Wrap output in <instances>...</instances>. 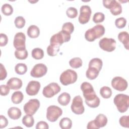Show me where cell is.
<instances>
[{
	"label": "cell",
	"instance_id": "603a6c76",
	"mask_svg": "<svg viewBox=\"0 0 129 129\" xmlns=\"http://www.w3.org/2000/svg\"><path fill=\"white\" fill-rule=\"evenodd\" d=\"M71 100V96L67 92H63L57 98L58 102L62 106L67 105Z\"/></svg>",
	"mask_w": 129,
	"mask_h": 129
},
{
	"label": "cell",
	"instance_id": "7bdbcfd3",
	"mask_svg": "<svg viewBox=\"0 0 129 129\" xmlns=\"http://www.w3.org/2000/svg\"><path fill=\"white\" fill-rule=\"evenodd\" d=\"M0 88H1L0 94L2 96H6L10 92V88L7 85H1L0 86Z\"/></svg>",
	"mask_w": 129,
	"mask_h": 129
},
{
	"label": "cell",
	"instance_id": "7a4b0ae2",
	"mask_svg": "<svg viewBox=\"0 0 129 129\" xmlns=\"http://www.w3.org/2000/svg\"><path fill=\"white\" fill-rule=\"evenodd\" d=\"M113 102L118 111L123 113L127 111L129 107V96L124 94H118L115 95Z\"/></svg>",
	"mask_w": 129,
	"mask_h": 129
},
{
	"label": "cell",
	"instance_id": "8fae6325",
	"mask_svg": "<svg viewBox=\"0 0 129 129\" xmlns=\"http://www.w3.org/2000/svg\"><path fill=\"white\" fill-rule=\"evenodd\" d=\"M92 13L91 9L88 5H83L81 7L80 10V15L78 17V20L80 24H85L90 20Z\"/></svg>",
	"mask_w": 129,
	"mask_h": 129
},
{
	"label": "cell",
	"instance_id": "74e56055",
	"mask_svg": "<svg viewBox=\"0 0 129 129\" xmlns=\"http://www.w3.org/2000/svg\"><path fill=\"white\" fill-rule=\"evenodd\" d=\"M62 30H63L71 34L74 31V26L71 22L64 23L62 26Z\"/></svg>",
	"mask_w": 129,
	"mask_h": 129
},
{
	"label": "cell",
	"instance_id": "7dc6e473",
	"mask_svg": "<svg viewBox=\"0 0 129 129\" xmlns=\"http://www.w3.org/2000/svg\"><path fill=\"white\" fill-rule=\"evenodd\" d=\"M87 128L88 129H98L96 125H95L94 120H91L88 123Z\"/></svg>",
	"mask_w": 129,
	"mask_h": 129
},
{
	"label": "cell",
	"instance_id": "277c9868",
	"mask_svg": "<svg viewBox=\"0 0 129 129\" xmlns=\"http://www.w3.org/2000/svg\"><path fill=\"white\" fill-rule=\"evenodd\" d=\"M77 78V74L75 71L68 69L61 74L59 77V81L63 85L67 86L75 83Z\"/></svg>",
	"mask_w": 129,
	"mask_h": 129
},
{
	"label": "cell",
	"instance_id": "ee69618b",
	"mask_svg": "<svg viewBox=\"0 0 129 129\" xmlns=\"http://www.w3.org/2000/svg\"><path fill=\"white\" fill-rule=\"evenodd\" d=\"M1 69H0V80L2 81L5 80L7 76V71L4 66V65L1 63Z\"/></svg>",
	"mask_w": 129,
	"mask_h": 129
},
{
	"label": "cell",
	"instance_id": "5bb4252c",
	"mask_svg": "<svg viewBox=\"0 0 129 129\" xmlns=\"http://www.w3.org/2000/svg\"><path fill=\"white\" fill-rule=\"evenodd\" d=\"M47 72V68L43 63L35 64L30 72V75L34 78H41L44 76Z\"/></svg>",
	"mask_w": 129,
	"mask_h": 129
},
{
	"label": "cell",
	"instance_id": "bcb514c9",
	"mask_svg": "<svg viewBox=\"0 0 129 129\" xmlns=\"http://www.w3.org/2000/svg\"><path fill=\"white\" fill-rule=\"evenodd\" d=\"M0 118H1V121H0V127L1 128H3L4 127H6L7 125L8 124V120L7 119V118L3 115H0Z\"/></svg>",
	"mask_w": 129,
	"mask_h": 129
},
{
	"label": "cell",
	"instance_id": "836d02e7",
	"mask_svg": "<svg viewBox=\"0 0 129 129\" xmlns=\"http://www.w3.org/2000/svg\"><path fill=\"white\" fill-rule=\"evenodd\" d=\"M59 51V46L50 44L47 47V53L50 56H55Z\"/></svg>",
	"mask_w": 129,
	"mask_h": 129
},
{
	"label": "cell",
	"instance_id": "1f68e13d",
	"mask_svg": "<svg viewBox=\"0 0 129 129\" xmlns=\"http://www.w3.org/2000/svg\"><path fill=\"white\" fill-rule=\"evenodd\" d=\"M15 72L19 75H24L27 71V67L23 63H18L15 67Z\"/></svg>",
	"mask_w": 129,
	"mask_h": 129
},
{
	"label": "cell",
	"instance_id": "f6af8a7d",
	"mask_svg": "<svg viewBox=\"0 0 129 129\" xmlns=\"http://www.w3.org/2000/svg\"><path fill=\"white\" fill-rule=\"evenodd\" d=\"M36 128L37 129H48L49 128V126L47 122L44 121H40L37 122L36 125L35 126Z\"/></svg>",
	"mask_w": 129,
	"mask_h": 129
},
{
	"label": "cell",
	"instance_id": "484cf974",
	"mask_svg": "<svg viewBox=\"0 0 129 129\" xmlns=\"http://www.w3.org/2000/svg\"><path fill=\"white\" fill-rule=\"evenodd\" d=\"M99 73V71L96 69L92 67H89L86 71V77L90 80H94L98 77Z\"/></svg>",
	"mask_w": 129,
	"mask_h": 129
},
{
	"label": "cell",
	"instance_id": "8d00e7d4",
	"mask_svg": "<svg viewBox=\"0 0 129 129\" xmlns=\"http://www.w3.org/2000/svg\"><path fill=\"white\" fill-rule=\"evenodd\" d=\"M25 23L26 21L25 19L22 16L17 17L14 21L15 26L18 29H21L24 27L25 25Z\"/></svg>",
	"mask_w": 129,
	"mask_h": 129
},
{
	"label": "cell",
	"instance_id": "ffe728a7",
	"mask_svg": "<svg viewBox=\"0 0 129 129\" xmlns=\"http://www.w3.org/2000/svg\"><path fill=\"white\" fill-rule=\"evenodd\" d=\"M107 117L102 113L97 115L94 120L95 124L98 129L100 127L105 126L107 123Z\"/></svg>",
	"mask_w": 129,
	"mask_h": 129
},
{
	"label": "cell",
	"instance_id": "44dd1931",
	"mask_svg": "<svg viewBox=\"0 0 129 129\" xmlns=\"http://www.w3.org/2000/svg\"><path fill=\"white\" fill-rule=\"evenodd\" d=\"M118 39L120 42H122L124 47L127 50L128 49L129 34L126 31H122L118 34Z\"/></svg>",
	"mask_w": 129,
	"mask_h": 129
},
{
	"label": "cell",
	"instance_id": "8992f818",
	"mask_svg": "<svg viewBox=\"0 0 129 129\" xmlns=\"http://www.w3.org/2000/svg\"><path fill=\"white\" fill-rule=\"evenodd\" d=\"M103 5L106 9H109L111 13L114 16L118 15L122 12L121 4L115 0H103Z\"/></svg>",
	"mask_w": 129,
	"mask_h": 129
},
{
	"label": "cell",
	"instance_id": "7c38bea8",
	"mask_svg": "<svg viewBox=\"0 0 129 129\" xmlns=\"http://www.w3.org/2000/svg\"><path fill=\"white\" fill-rule=\"evenodd\" d=\"M111 84L113 89L119 91L125 90L128 85L126 80L119 76L114 77L111 80Z\"/></svg>",
	"mask_w": 129,
	"mask_h": 129
},
{
	"label": "cell",
	"instance_id": "5b68a950",
	"mask_svg": "<svg viewBox=\"0 0 129 129\" xmlns=\"http://www.w3.org/2000/svg\"><path fill=\"white\" fill-rule=\"evenodd\" d=\"M62 114V109L58 106L50 105L47 108L46 118L50 122H55Z\"/></svg>",
	"mask_w": 129,
	"mask_h": 129
},
{
	"label": "cell",
	"instance_id": "ab89813d",
	"mask_svg": "<svg viewBox=\"0 0 129 129\" xmlns=\"http://www.w3.org/2000/svg\"><path fill=\"white\" fill-rule=\"evenodd\" d=\"M126 24V20L124 17H120L115 21V25L117 28L121 29L124 28Z\"/></svg>",
	"mask_w": 129,
	"mask_h": 129
},
{
	"label": "cell",
	"instance_id": "d6a6232c",
	"mask_svg": "<svg viewBox=\"0 0 129 129\" xmlns=\"http://www.w3.org/2000/svg\"><path fill=\"white\" fill-rule=\"evenodd\" d=\"M15 57L18 59L21 60L25 59L28 55L27 50L25 49L23 50H16L14 52Z\"/></svg>",
	"mask_w": 129,
	"mask_h": 129
},
{
	"label": "cell",
	"instance_id": "d6986e66",
	"mask_svg": "<svg viewBox=\"0 0 129 129\" xmlns=\"http://www.w3.org/2000/svg\"><path fill=\"white\" fill-rule=\"evenodd\" d=\"M9 117L14 120L18 119L20 118L22 115V112L21 110L16 107H10L7 112Z\"/></svg>",
	"mask_w": 129,
	"mask_h": 129
},
{
	"label": "cell",
	"instance_id": "ba28073f",
	"mask_svg": "<svg viewBox=\"0 0 129 129\" xmlns=\"http://www.w3.org/2000/svg\"><path fill=\"white\" fill-rule=\"evenodd\" d=\"M40 107V102L37 99H30L23 106V109L26 114L34 115Z\"/></svg>",
	"mask_w": 129,
	"mask_h": 129
},
{
	"label": "cell",
	"instance_id": "2e32d148",
	"mask_svg": "<svg viewBox=\"0 0 129 129\" xmlns=\"http://www.w3.org/2000/svg\"><path fill=\"white\" fill-rule=\"evenodd\" d=\"M81 89L83 92L84 98L96 94L92 85L87 82H84L82 83L81 85Z\"/></svg>",
	"mask_w": 129,
	"mask_h": 129
},
{
	"label": "cell",
	"instance_id": "e0dca14e",
	"mask_svg": "<svg viewBox=\"0 0 129 129\" xmlns=\"http://www.w3.org/2000/svg\"><path fill=\"white\" fill-rule=\"evenodd\" d=\"M23 85L22 80L16 77H13L10 78L7 83V85L9 86L10 89L12 90H18L20 89Z\"/></svg>",
	"mask_w": 129,
	"mask_h": 129
},
{
	"label": "cell",
	"instance_id": "83f0119b",
	"mask_svg": "<svg viewBox=\"0 0 129 129\" xmlns=\"http://www.w3.org/2000/svg\"><path fill=\"white\" fill-rule=\"evenodd\" d=\"M22 123L27 127L33 126L34 124V119L33 117L29 114H26L22 118Z\"/></svg>",
	"mask_w": 129,
	"mask_h": 129
},
{
	"label": "cell",
	"instance_id": "4fadbf2b",
	"mask_svg": "<svg viewBox=\"0 0 129 129\" xmlns=\"http://www.w3.org/2000/svg\"><path fill=\"white\" fill-rule=\"evenodd\" d=\"M26 36L23 32H18L14 36L13 45L16 50L26 49Z\"/></svg>",
	"mask_w": 129,
	"mask_h": 129
},
{
	"label": "cell",
	"instance_id": "3957f363",
	"mask_svg": "<svg viewBox=\"0 0 129 129\" xmlns=\"http://www.w3.org/2000/svg\"><path fill=\"white\" fill-rule=\"evenodd\" d=\"M71 37L70 34L61 30L51 37L50 39V44L60 47L64 42L69 41Z\"/></svg>",
	"mask_w": 129,
	"mask_h": 129
},
{
	"label": "cell",
	"instance_id": "4dcf8cb0",
	"mask_svg": "<svg viewBox=\"0 0 129 129\" xmlns=\"http://www.w3.org/2000/svg\"><path fill=\"white\" fill-rule=\"evenodd\" d=\"M83 61L81 58L76 57L72 58L69 61L70 66L74 69H78L82 66Z\"/></svg>",
	"mask_w": 129,
	"mask_h": 129
},
{
	"label": "cell",
	"instance_id": "52a82bcc",
	"mask_svg": "<svg viewBox=\"0 0 129 129\" xmlns=\"http://www.w3.org/2000/svg\"><path fill=\"white\" fill-rule=\"evenodd\" d=\"M60 90V87L57 83L52 82L43 88L42 94L46 98H51L59 93Z\"/></svg>",
	"mask_w": 129,
	"mask_h": 129
},
{
	"label": "cell",
	"instance_id": "9c48e42d",
	"mask_svg": "<svg viewBox=\"0 0 129 129\" xmlns=\"http://www.w3.org/2000/svg\"><path fill=\"white\" fill-rule=\"evenodd\" d=\"M71 108L73 113L76 114H82L85 111L82 98L80 95L76 96L73 99Z\"/></svg>",
	"mask_w": 129,
	"mask_h": 129
},
{
	"label": "cell",
	"instance_id": "60d3db41",
	"mask_svg": "<svg viewBox=\"0 0 129 129\" xmlns=\"http://www.w3.org/2000/svg\"><path fill=\"white\" fill-rule=\"evenodd\" d=\"M119 122L121 126L124 127H129V116L123 115L120 117Z\"/></svg>",
	"mask_w": 129,
	"mask_h": 129
},
{
	"label": "cell",
	"instance_id": "f35d334b",
	"mask_svg": "<svg viewBox=\"0 0 129 129\" xmlns=\"http://www.w3.org/2000/svg\"><path fill=\"white\" fill-rule=\"evenodd\" d=\"M66 14L70 18H75L78 16V11L75 7H69L66 11Z\"/></svg>",
	"mask_w": 129,
	"mask_h": 129
},
{
	"label": "cell",
	"instance_id": "d4e9b609",
	"mask_svg": "<svg viewBox=\"0 0 129 129\" xmlns=\"http://www.w3.org/2000/svg\"><path fill=\"white\" fill-rule=\"evenodd\" d=\"M24 98V95L21 91H15L14 92L11 96V100L14 104L20 103Z\"/></svg>",
	"mask_w": 129,
	"mask_h": 129
},
{
	"label": "cell",
	"instance_id": "f546056e",
	"mask_svg": "<svg viewBox=\"0 0 129 129\" xmlns=\"http://www.w3.org/2000/svg\"><path fill=\"white\" fill-rule=\"evenodd\" d=\"M100 94L103 98L108 99L112 95V90L109 87L103 86L100 89Z\"/></svg>",
	"mask_w": 129,
	"mask_h": 129
},
{
	"label": "cell",
	"instance_id": "d590c367",
	"mask_svg": "<svg viewBox=\"0 0 129 129\" xmlns=\"http://www.w3.org/2000/svg\"><path fill=\"white\" fill-rule=\"evenodd\" d=\"M105 19V15L101 12H97L95 13L93 17V21L95 23H99L104 21Z\"/></svg>",
	"mask_w": 129,
	"mask_h": 129
},
{
	"label": "cell",
	"instance_id": "7402d4cb",
	"mask_svg": "<svg viewBox=\"0 0 129 129\" xmlns=\"http://www.w3.org/2000/svg\"><path fill=\"white\" fill-rule=\"evenodd\" d=\"M27 33L30 38H35L39 36L40 34V30L37 26L32 25L28 28Z\"/></svg>",
	"mask_w": 129,
	"mask_h": 129
},
{
	"label": "cell",
	"instance_id": "cb8c5ba5",
	"mask_svg": "<svg viewBox=\"0 0 129 129\" xmlns=\"http://www.w3.org/2000/svg\"><path fill=\"white\" fill-rule=\"evenodd\" d=\"M102 61L101 59L99 58H93L91 59L89 62V67L95 68L99 72L102 69Z\"/></svg>",
	"mask_w": 129,
	"mask_h": 129
},
{
	"label": "cell",
	"instance_id": "b9f144b4",
	"mask_svg": "<svg viewBox=\"0 0 129 129\" xmlns=\"http://www.w3.org/2000/svg\"><path fill=\"white\" fill-rule=\"evenodd\" d=\"M8 42V38L6 34L4 33L0 34V46H6Z\"/></svg>",
	"mask_w": 129,
	"mask_h": 129
},
{
	"label": "cell",
	"instance_id": "30bf717a",
	"mask_svg": "<svg viewBox=\"0 0 129 129\" xmlns=\"http://www.w3.org/2000/svg\"><path fill=\"white\" fill-rule=\"evenodd\" d=\"M116 42L114 39L111 38L104 37L100 40L99 41V45L101 49L107 51L111 52L116 48Z\"/></svg>",
	"mask_w": 129,
	"mask_h": 129
},
{
	"label": "cell",
	"instance_id": "9a60e30c",
	"mask_svg": "<svg viewBox=\"0 0 129 129\" xmlns=\"http://www.w3.org/2000/svg\"><path fill=\"white\" fill-rule=\"evenodd\" d=\"M41 85L40 83L36 81H30L26 88V92L29 96H34L38 93Z\"/></svg>",
	"mask_w": 129,
	"mask_h": 129
},
{
	"label": "cell",
	"instance_id": "f1b7e54d",
	"mask_svg": "<svg viewBox=\"0 0 129 129\" xmlns=\"http://www.w3.org/2000/svg\"><path fill=\"white\" fill-rule=\"evenodd\" d=\"M31 55L35 59H41L44 56V51L41 48L36 47L32 50Z\"/></svg>",
	"mask_w": 129,
	"mask_h": 129
},
{
	"label": "cell",
	"instance_id": "6da1fadb",
	"mask_svg": "<svg viewBox=\"0 0 129 129\" xmlns=\"http://www.w3.org/2000/svg\"><path fill=\"white\" fill-rule=\"evenodd\" d=\"M105 31V28L103 25L97 24L86 31L85 38L88 41L92 42L96 39L99 38L102 36L104 34Z\"/></svg>",
	"mask_w": 129,
	"mask_h": 129
},
{
	"label": "cell",
	"instance_id": "4316f807",
	"mask_svg": "<svg viewBox=\"0 0 129 129\" xmlns=\"http://www.w3.org/2000/svg\"><path fill=\"white\" fill-rule=\"evenodd\" d=\"M59 125L62 129H70L72 127V121L68 117H63L59 121Z\"/></svg>",
	"mask_w": 129,
	"mask_h": 129
},
{
	"label": "cell",
	"instance_id": "e575fe53",
	"mask_svg": "<svg viewBox=\"0 0 129 129\" xmlns=\"http://www.w3.org/2000/svg\"><path fill=\"white\" fill-rule=\"evenodd\" d=\"M1 11L4 15L6 16H10L12 14L13 12V8L10 4L6 3L3 5Z\"/></svg>",
	"mask_w": 129,
	"mask_h": 129
},
{
	"label": "cell",
	"instance_id": "ac0fdd59",
	"mask_svg": "<svg viewBox=\"0 0 129 129\" xmlns=\"http://www.w3.org/2000/svg\"><path fill=\"white\" fill-rule=\"evenodd\" d=\"M85 99L86 104L91 108H96L100 104V99L96 94L94 95H93V96L85 98Z\"/></svg>",
	"mask_w": 129,
	"mask_h": 129
}]
</instances>
